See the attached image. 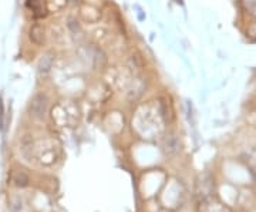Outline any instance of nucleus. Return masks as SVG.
Instances as JSON below:
<instances>
[{"mask_svg": "<svg viewBox=\"0 0 256 212\" xmlns=\"http://www.w3.org/2000/svg\"><path fill=\"white\" fill-rule=\"evenodd\" d=\"M28 38L36 46H42L44 43V28L40 24H33L28 30Z\"/></svg>", "mask_w": 256, "mask_h": 212, "instance_id": "2", "label": "nucleus"}, {"mask_svg": "<svg viewBox=\"0 0 256 212\" xmlns=\"http://www.w3.org/2000/svg\"><path fill=\"white\" fill-rule=\"evenodd\" d=\"M47 110H48V98L44 92H37L36 96L32 98L28 111L30 116L36 120H43L46 117Z\"/></svg>", "mask_w": 256, "mask_h": 212, "instance_id": "1", "label": "nucleus"}, {"mask_svg": "<svg viewBox=\"0 0 256 212\" xmlns=\"http://www.w3.org/2000/svg\"><path fill=\"white\" fill-rule=\"evenodd\" d=\"M244 3H245V8L249 10V13L256 16V0H244Z\"/></svg>", "mask_w": 256, "mask_h": 212, "instance_id": "6", "label": "nucleus"}, {"mask_svg": "<svg viewBox=\"0 0 256 212\" xmlns=\"http://www.w3.org/2000/svg\"><path fill=\"white\" fill-rule=\"evenodd\" d=\"M12 182L16 185V186H20V188H23V186H28V176H26L24 172H22V171L13 172V174H12Z\"/></svg>", "mask_w": 256, "mask_h": 212, "instance_id": "5", "label": "nucleus"}, {"mask_svg": "<svg viewBox=\"0 0 256 212\" xmlns=\"http://www.w3.org/2000/svg\"><path fill=\"white\" fill-rule=\"evenodd\" d=\"M0 128H3V104L0 102Z\"/></svg>", "mask_w": 256, "mask_h": 212, "instance_id": "7", "label": "nucleus"}, {"mask_svg": "<svg viewBox=\"0 0 256 212\" xmlns=\"http://www.w3.org/2000/svg\"><path fill=\"white\" fill-rule=\"evenodd\" d=\"M53 62H54V57L52 53H46L44 56H42L38 64H37V68H38V73L40 74H46L52 70L53 67Z\"/></svg>", "mask_w": 256, "mask_h": 212, "instance_id": "4", "label": "nucleus"}, {"mask_svg": "<svg viewBox=\"0 0 256 212\" xmlns=\"http://www.w3.org/2000/svg\"><path fill=\"white\" fill-rule=\"evenodd\" d=\"M164 152L166 156H174L180 151V141L175 136H168L164 140Z\"/></svg>", "mask_w": 256, "mask_h": 212, "instance_id": "3", "label": "nucleus"}]
</instances>
